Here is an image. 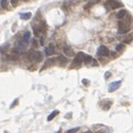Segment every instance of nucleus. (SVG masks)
I'll list each match as a JSON object with an SVG mask.
<instances>
[{"label": "nucleus", "mask_w": 133, "mask_h": 133, "mask_svg": "<svg viewBox=\"0 0 133 133\" xmlns=\"http://www.w3.org/2000/svg\"><path fill=\"white\" fill-rule=\"evenodd\" d=\"M104 7L109 10H112V9H116L121 7V2L116 1V0H106L105 3H104Z\"/></svg>", "instance_id": "f257e3e1"}, {"label": "nucleus", "mask_w": 133, "mask_h": 133, "mask_svg": "<svg viewBox=\"0 0 133 133\" xmlns=\"http://www.w3.org/2000/svg\"><path fill=\"white\" fill-rule=\"evenodd\" d=\"M117 26H119V33H125L130 30V22L128 21H124V20L120 21Z\"/></svg>", "instance_id": "f03ea898"}, {"label": "nucleus", "mask_w": 133, "mask_h": 133, "mask_svg": "<svg viewBox=\"0 0 133 133\" xmlns=\"http://www.w3.org/2000/svg\"><path fill=\"white\" fill-rule=\"evenodd\" d=\"M85 53H83V52H79L77 55H75V58H74V60H73V66H80V64L82 63V62H84V59H85Z\"/></svg>", "instance_id": "7ed1b4c3"}, {"label": "nucleus", "mask_w": 133, "mask_h": 133, "mask_svg": "<svg viewBox=\"0 0 133 133\" xmlns=\"http://www.w3.org/2000/svg\"><path fill=\"white\" fill-rule=\"evenodd\" d=\"M97 54L100 55V57H108V55L110 54V51H109V49L106 48L105 46H100L99 48H98Z\"/></svg>", "instance_id": "20e7f679"}, {"label": "nucleus", "mask_w": 133, "mask_h": 133, "mask_svg": "<svg viewBox=\"0 0 133 133\" xmlns=\"http://www.w3.org/2000/svg\"><path fill=\"white\" fill-rule=\"evenodd\" d=\"M42 59H43V54H42L41 51H34V52H33L32 61L40 62V61H42Z\"/></svg>", "instance_id": "39448f33"}, {"label": "nucleus", "mask_w": 133, "mask_h": 133, "mask_svg": "<svg viewBox=\"0 0 133 133\" xmlns=\"http://www.w3.org/2000/svg\"><path fill=\"white\" fill-rule=\"evenodd\" d=\"M120 85H121V81H114L112 82V83H110V85H109V92H113V91L117 90V89L120 88Z\"/></svg>", "instance_id": "423d86ee"}, {"label": "nucleus", "mask_w": 133, "mask_h": 133, "mask_svg": "<svg viewBox=\"0 0 133 133\" xmlns=\"http://www.w3.org/2000/svg\"><path fill=\"white\" fill-rule=\"evenodd\" d=\"M63 51H64V54L68 55V57H73V55H74V52H73L72 48H71V47H69V46H66V47H64V48H63Z\"/></svg>", "instance_id": "0eeeda50"}, {"label": "nucleus", "mask_w": 133, "mask_h": 133, "mask_svg": "<svg viewBox=\"0 0 133 133\" xmlns=\"http://www.w3.org/2000/svg\"><path fill=\"white\" fill-rule=\"evenodd\" d=\"M126 16V10L125 9H121V10L117 11L116 13V18L117 19H124V17Z\"/></svg>", "instance_id": "6e6552de"}, {"label": "nucleus", "mask_w": 133, "mask_h": 133, "mask_svg": "<svg viewBox=\"0 0 133 133\" xmlns=\"http://www.w3.org/2000/svg\"><path fill=\"white\" fill-rule=\"evenodd\" d=\"M44 52H46V54L47 55H51V54H53L54 53V48H53V46H49V47H47L46 48V50H44Z\"/></svg>", "instance_id": "1a4fd4ad"}, {"label": "nucleus", "mask_w": 133, "mask_h": 133, "mask_svg": "<svg viewBox=\"0 0 133 133\" xmlns=\"http://www.w3.org/2000/svg\"><path fill=\"white\" fill-rule=\"evenodd\" d=\"M22 40H23V41L26 42L27 44H28L29 40H30V32H29V31H26V32H24V34H23V38H22Z\"/></svg>", "instance_id": "9d476101"}, {"label": "nucleus", "mask_w": 133, "mask_h": 133, "mask_svg": "<svg viewBox=\"0 0 133 133\" xmlns=\"http://www.w3.org/2000/svg\"><path fill=\"white\" fill-rule=\"evenodd\" d=\"M31 13L30 12H26V13H20V18L21 19H23V20H28V19H30L31 18Z\"/></svg>", "instance_id": "9b49d317"}, {"label": "nucleus", "mask_w": 133, "mask_h": 133, "mask_svg": "<svg viewBox=\"0 0 133 133\" xmlns=\"http://www.w3.org/2000/svg\"><path fill=\"white\" fill-rule=\"evenodd\" d=\"M58 114H59V111H58V110H54L52 113H51V114H49V116H48V121H51V120H53Z\"/></svg>", "instance_id": "f8f14e48"}, {"label": "nucleus", "mask_w": 133, "mask_h": 133, "mask_svg": "<svg viewBox=\"0 0 133 133\" xmlns=\"http://www.w3.org/2000/svg\"><path fill=\"white\" fill-rule=\"evenodd\" d=\"M8 49H9V43H4V44H2V46L0 47V52L4 53V52H7Z\"/></svg>", "instance_id": "ddd939ff"}, {"label": "nucleus", "mask_w": 133, "mask_h": 133, "mask_svg": "<svg viewBox=\"0 0 133 133\" xmlns=\"http://www.w3.org/2000/svg\"><path fill=\"white\" fill-rule=\"evenodd\" d=\"M58 60H59V64H61L62 66H66V62H68V61H66V58H64V57H62V55H60V57L58 58Z\"/></svg>", "instance_id": "4468645a"}, {"label": "nucleus", "mask_w": 133, "mask_h": 133, "mask_svg": "<svg viewBox=\"0 0 133 133\" xmlns=\"http://www.w3.org/2000/svg\"><path fill=\"white\" fill-rule=\"evenodd\" d=\"M110 106H111V101H104L103 102V105H102L103 110H109Z\"/></svg>", "instance_id": "2eb2a0df"}, {"label": "nucleus", "mask_w": 133, "mask_h": 133, "mask_svg": "<svg viewBox=\"0 0 133 133\" xmlns=\"http://www.w3.org/2000/svg\"><path fill=\"white\" fill-rule=\"evenodd\" d=\"M97 2H98V0H91V1L89 2V3L86 4L85 7H84V9H85V10H89V9H90L94 3H97Z\"/></svg>", "instance_id": "dca6fc26"}, {"label": "nucleus", "mask_w": 133, "mask_h": 133, "mask_svg": "<svg viewBox=\"0 0 133 133\" xmlns=\"http://www.w3.org/2000/svg\"><path fill=\"white\" fill-rule=\"evenodd\" d=\"M133 40V33H131V34H129V35H126L125 38H124V40L123 41L125 42V43H129V42H131Z\"/></svg>", "instance_id": "f3484780"}, {"label": "nucleus", "mask_w": 133, "mask_h": 133, "mask_svg": "<svg viewBox=\"0 0 133 133\" xmlns=\"http://www.w3.org/2000/svg\"><path fill=\"white\" fill-rule=\"evenodd\" d=\"M8 1H9V0H1L2 9H7V8H8Z\"/></svg>", "instance_id": "a211bd4d"}, {"label": "nucleus", "mask_w": 133, "mask_h": 133, "mask_svg": "<svg viewBox=\"0 0 133 133\" xmlns=\"http://www.w3.org/2000/svg\"><path fill=\"white\" fill-rule=\"evenodd\" d=\"M33 33H34L35 37H39V35H40L39 30H38V28H35V27H33Z\"/></svg>", "instance_id": "6ab92c4d"}, {"label": "nucleus", "mask_w": 133, "mask_h": 133, "mask_svg": "<svg viewBox=\"0 0 133 133\" xmlns=\"http://www.w3.org/2000/svg\"><path fill=\"white\" fill-rule=\"evenodd\" d=\"M18 102H19V100H18V99H16V100H15V101H13V102H12V104H11V105H10V109L15 108V105H17V104H18Z\"/></svg>", "instance_id": "aec40b11"}, {"label": "nucleus", "mask_w": 133, "mask_h": 133, "mask_svg": "<svg viewBox=\"0 0 133 133\" xmlns=\"http://www.w3.org/2000/svg\"><path fill=\"white\" fill-rule=\"evenodd\" d=\"M123 48H124L123 44H117V46H116V51H121V50H123Z\"/></svg>", "instance_id": "412c9836"}, {"label": "nucleus", "mask_w": 133, "mask_h": 133, "mask_svg": "<svg viewBox=\"0 0 133 133\" xmlns=\"http://www.w3.org/2000/svg\"><path fill=\"white\" fill-rule=\"evenodd\" d=\"M79 130V128H75V129H72V130H70V131H68L66 133H75L77 131Z\"/></svg>", "instance_id": "4be33fe9"}, {"label": "nucleus", "mask_w": 133, "mask_h": 133, "mask_svg": "<svg viewBox=\"0 0 133 133\" xmlns=\"http://www.w3.org/2000/svg\"><path fill=\"white\" fill-rule=\"evenodd\" d=\"M82 83H83V84H85V85H89V84H90V82H89V80L83 79V80H82Z\"/></svg>", "instance_id": "5701e85b"}, {"label": "nucleus", "mask_w": 133, "mask_h": 133, "mask_svg": "<svg viewBox=\"0 0 133 133\" xmlns=\"http://www.w3.org/2000/svg\"><path fill=\"white\" fill-rule=\"evenodd\" d=\"M17 1H18V0H10L11 4H12L13 7H16V6H17Z\"/></svg>", "instance_id": "b1692460"}, {"label": "nucleus", "mask_w": 133, "mask_h": 133, "mask_svg": "<svg viewBox=\"0 0 133 133\" xmlns=\"http://www.w3.org/2000/svg\"><path fill=\"white\" fill-rule=\"evenodd\" d=\"M110 75H111V72H106V73H105V75H104V78H105V79H108V78L110 77Z\"/></svg>", "instance_id": "393cba45"}, {"label": "nucleus", "mask_w": 133, "mask_h": 133, "mask_svg": "<svg viewBox=\"0 0 133 133\" xmlns=\"http://www.w3.org/2000/svg\"><path fill=\"white\" fill-rule=\"evenodd\" d=\"M66 119H69V117H71V113H69V114H66Z\"/></svg>", "instance_id": "a878e982"}, {"label": "nucleus", "mask_w": 133, "mask_h": 133, "mask_svg": "<svg viewBox=\"0 0 133 133\" xmlns=\"http://www.w3.org/2000/svg\"><path fill=\"white\" fill-rule=\"evenodd\" d=\"M95 133H105V132H104V131H102V130H100V131H97Z\"/></svg>", "instance_id": "bb28decb"}, {"label": "nucleus", "mask_w": 133, "mask_h": 133, "mask_svg": "<svg viewBox=\"0 0 133 133\" xmlns=\"http://www.w3.org/2000/svg\"><path fill=\"white\" fill-rule=\"evenodd\" d=\"M83 133H92L91 131H86V132H83Z\"/></svg>", "instance_id": "cd10ccee"}, {"label": "nucleus", "mask_w": 133, "mask_h": 133, "mask_svg": "<svg viewBox=\"0 0 133 133\" xmlns=\"http://www.w3.org/2000/svg\"><path fill=\"white\" fill-rule=\"evenodd\" d=\"M58 133H61V131H59V132H58Z\"/></svg>", "instance_id": "c85d7f7f"}]
</instances>
